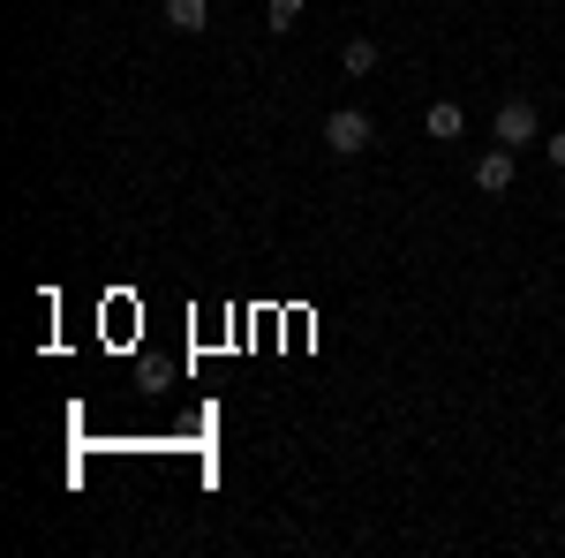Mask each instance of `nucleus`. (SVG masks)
<instances>
[{
    "label": "nucleus",
    "instance_id": "7",
    "mask_svg": "<svg viewBox=\"0 0 565 558\" xmlns=\"http://www.w3.org/2000/svg\"><path fill=\"white\" fill-rule=\"evenodd\" d=\"M295 15H302V0H271V31H279V39H287V23H295Z\"/></svg>",
    "mask_w": 565,
    "mask_h": 558
},
{
    "label": "nucleus",
    "instance_id": "6",
    "mask_svg": "<svg viewBox=\"0 0 565 558\" xmlns=\"http://www.w3.org/2000/svg\"><path fill=\"white\" fill-rule=\"evenodd\" d=\"M340 69H348V76H370V69H377V39H348L340 45Z\"/></svg>",
    "mask_w": 565,
    "mask_h": 558
},
{
    "label": "nucleus",
    "instance_id": "8",
    "mask_svg": "<svg viewBox=\"0 0 565 558\" xmlns=\"http://www.w3.org/2000/svg\"><path fill=\"white\" fill-rule=\"evenodd\" d=\"M543 151H551V167L565 173V129H558V136H543Z\"/></svg>",
    "mask_w": 565,
    "mask_h": 558
},
{
    "label": "nucleus",
    "instance_id": "4",
    "mask_svg": "<svg viewBox=\"0 0 565 558\" xmlns=\"http://www.w3.org/2000/svg\"><path fill=\"white\" fill-rule=\"evenodd\" d=\"M167 31H181V39L212 31V0H167Z\"/></svg>",
    "mask_w": 565,
    "mask_h": 558
},
{
    "label": "nucleus",
    "instance_id": "5",
    "mask_svg": "<svg viewBox=\"0 0 565 558\" xmlns=\"http://www.w3.org/2000/svg\"><path fill=\"white\" fill-rule=\"evenodd\" d=\"M423 129H430V136H437V144H452V136L468 129V114H460V106H452V98H437L430 114H423Z\"/></svg>",
    "mask_w": 565,
    "mask_h": 558
},
{
    "label": "nucleus",
    "instance_id": "1",
    "mask_svg": "<svg viewBox=\"0 0 565 558\" xmlns=\"http://www.w3.org/2000/svg\"><path fill=\"white\" fill-rule=\"evenodd\" d=\"M370 114H362V106H332V114H324V144H332V151H340V159H354V151H370Z\"/></svg>",
    "mask_w": 565,
    "mask_h": 558
},
{
    "label": "nucleus",
    "instance_id": "3",
    "mask_svg": "<svg viewBox=\"0 0 565 558\" xmlns=\"http://www.w3.org/2000/svg\"><path fill=\"white\" fill-rule=\"evenodd\" d=\"M476 189H482V197H505V189H513V151H505V144L476 159Z\"/></svg>",
    "mask_w": 565,
    "mask_h": 558
},
{
    "label": "nucleus",
    "instance_id": "2",
    "mask_svg": "<svg viewBox=\"0 0 565 558\" xmlns=\"http://www.w3.org/2000/svg\"><path fill=\"white\" fill-rule=\"evenodd\" d=\"M490 129H498V144H505V151H521V144H535V136H543V122H535V106H527V98H505Z\"/></svg>",
    "mask_w": 565,
    "mask_h": 558
}]
</instances>
